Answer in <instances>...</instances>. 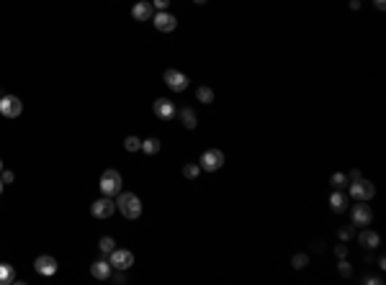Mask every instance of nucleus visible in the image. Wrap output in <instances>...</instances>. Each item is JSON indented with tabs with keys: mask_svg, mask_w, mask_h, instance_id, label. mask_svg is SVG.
I'll list each match as a JSON object with an SVG mask.
<instances>
[{
	"mask_svg": "<svg viewBox=\"0 0 386 285\" xmlns=\"http://www.w3.org/2000/svg\"><path fill=\"white\" fill-rule=\"evenodd\" d=\"M34 267H36L39 275H54L57 272V259L49 257V254H41V257H36Z\"/></svg>",
	"mask_w": 386,
	"mask_h": 285,
	"instance_id": "9b49d317",
	"label": "nucleus"
},
{
	"mask_svg": "<svg viewBox=\"0 0 386 285\" xmlns=\"http://www.w3.org/2000/svg\"><path fill=\"white\" fill-rule=\"evenodd\" d=\"M108 265L113 267V270H129L131 265H134V254L129 252V249H113L111 254H108Z\"/></svg>",
	"mask_w": 386,
	"mask_h": 285,
	"instance_id": "39448f33",
	"label": "nucleus"
},
{
	"mask_svg": "<svg viewBox=\"0 0 386 285\" xmlns=\"http://www.w3.org/2000/svg\"><path fill=\"white\" fill-rule=\"evenodd\" d=\"M168 6H170V0H152V8L157 11H168Z\"/></svg>",
	"mask_w": 386,
	"mask_h": 285,
	"instance_id": "bb28decb",
	"label": "nucleus"
},
{
	"mask_svg": "<svg viewBox=\"0 0 386 285\" xmlns=\"http://www.w3.org/2000/svg\"><path fill=\"white\" fill-rule=\"evenodd\" d=\"M131 16H134V21H149L152 16H155V8H152V3H137L131 8Z\"/></svg>",
	"mask_w": 386,
	"mask_h": 285,
	"instance_id": "ddd939ff",
	"label": "nucleus"
},
{
	"mask_svg": "<svg viewBox=\"0 0 386 285\" xmlns=\"http://www.w3.org/2000/svg\"><path fill=\"white\" fill-rule=\"evenodd\" d=\"M111 265H108V259H98V262H93L90 265V275L93 277H98V280H106V277H111Z\"/></svg>",
	"mask_w": 386,
	"mask_h": 285,
	"instance_id": "4468645a",
	"label": "nucleus"
},
{
	"mask_svg": "<svg viewBox=\"0 0 386 285\" xmlns=\"http://www.w3.org/2000/svg\"><path fill=\"white\" fill-rule=\"evenodd\" d=\"M373 6H376L378 11H383V8H386V0H373Z\"/></svg>",
	"mask_w": 386,
	"mask_h": 285,
	"instance_id": "2f4dec72",
	"label": "nucleus"
},
{
	"mask_svg": "<svg viewBox=\"0 0 386 285\" xmlns=\"http://www.w3.org/2000/svg\"><path fill=\"white\" fill-rule=\"evenodd\" d=\"M183 175H186L188 180H196L198 175H201V165H186L183 167Z\"/></svg>",
	"mask_w": 386,
	"mask_h": 285,
	"instance_id": "b1692460",
	"label": "nucleus"
},
{
	"mask_svg": "<svg viewBox=\"0 0 386 285\" xmlns=\"http://www.w3.org/2000/svg\"><path fill=\"white\" fill-rule=\"evenodd\" d=\"M348 180H350V183H353V180H360V172H358V170H353V172H350V178H348Z\"/></svg>",
	"mask_w": 386,
	"mask_h": 285,
	"instance_id": "473e14b6",
	"label": "nucleus"
},
{
	"mask_svg": "<svg viewBox=\"0 0 386 285\" xmlns=\"http://www.w3.org/2000/svg\"><path fill=\"white\" fill-rule=\"evenodd\" d=\"M13 280H16L13 265H8V262H0V285H13Z\"/></svg>",
	"mask_w": 386,
	"mask_h": 285,
	"instance_id": "f3484780",
	"label": "nucleus"
},
{
	"mask_svg": "<svg viewBox=\"0 0 386 285\" xmlns=\"http://www.w3.org/2000/svg\"><path fill=\"white\" fill-rule=\"evenodd\" d=\"M198 165H201V170H206V172H216L224 165V152L221 149H206L201 155Z\"/></svg>",
	"mask_w": 386,
	"mask_h": 285,
	"instance_id": "20e7f679",
	"label": "nucleus"
},
{
	"mask_svg": "<svg viewBox=\"0 0 386 285\" xmlns=\"http://www.w3.org/2000/svg\"><path fill=\"white\" fill-rule=\"evenodd\" d=\"M178 116H180V123H183L186 128H196L198 121H196V113L191 111V108H183V111H180Z\"/></svg>",
	"mask_w": 386,
	"mask_h": 285,
	"instance_id": "a211bd4d",
	"label": "nucleus"
},
{
	"mask_svg": "<svg viewBox=\"0 0 386 285\" xmlns=\"http://www.w3.org/2000/svg\"><path fill=\"white\" fill-rule=\"evenodd\" d=\"M371 218H373L371 206H355L353 208V224L355 226H371Z\"/></svg>",
	"mask_w": 386,
	"mask_h": 285,
	"instance_id": "f8f14e48",
	"label": "nucleus"
},
{
	"mask_svg": "<svg viewBox=\"0 0 386 285\" xmlns=\"http://www.w3.org/2000/svg\"><path fill=\"white\" fill-rule=\"evenodd\" d=\"M152 111H155V116L160 118V121H170V118L178 113V111H175V103L168 100V98H157L155 105H152Z\"/></svg>",
	"mask_w": 386,
	"mask_h": 285,
	"instance_id": "1a4fd4ad",
	"label": "nucleus"
},
{
	"mask_svg": "<svg viewBox=\"0 0 386 285\" xmlns=\"http://www.w3.org/2000/svg\"><path fill=\"white\" fill-rule=\"evenodd\" d=\"M0 172H3V160H0Z\"/></svg>",
	"mask_w": 386,
	"mask_h": 285,
	"instance_id": "f704fd0d",
	"label": "nucleus"
},
{
	"mask_svg": "<svg viewBox=\"0 0 386 285\" xmlns=\"http://www.w3.org/2000/svg\"><path fill=\"white\" fill-rule=\"evenodd\" d=\"M348 185H350V198H355L358 203L371 201L373 193H376V188H373L371 180H353V183H348Z\"/></svg>",
	"mask_w": 386,
	"mask_h": 285,
	"instance_id": "7ed1b4c3",
	"label": "nucleus"
},
{
	"mask_svg": "<svg viewBox=\"0 0 386 285\" xmlns=\"http://www.w3.org/2000/svg\"><path fill=\"white\" fill-rule=\"evenodd\" d=\"M116 211H121L124 213V218H129V221H137V218L142 216V201L137 198L134 193H119L116 195Z\"/></svg>",
	"mask_w": 386,
	"mask_h": 285,
	"instance_id": "f257e3e1",
	"label": "nucleus"
},
{
	"mask_svg": "<svg viewBox=\"0 0 386 285\" xmlns=\"http://www.w3.org/2000/svg\"><path fill=\"white\" fill-rule=\"evenodd\" d=\"M163 80H165V85L170 87L173 93H183L186 87H188V77L183 72H178V70H165Z\"/></svg>",
	"mask_w": 386,
	"mask_h": 285,
	"instance_id": "6e6552de",
	"label": "nucleus"
},
{
	"mask_svg": "<svg viewBox=\"0 0 386 285\" xmlns=\"http://www.w3.org/2000/svg\"><path fill=\"white\" fill-rule=\"evenodd\" d=\"M335 254H337L340 259H343V257H348V247H345V244H340V247H335Z\"/></svg>",
	"mask_w": 386,
	"mask_h": 285,
	"instance_id": "c85d7f7f",
	"label": "nucleus"
},
{
	"mask_svg": "<svg viewBox=\"0 0 386 285\" xmlns=\"http://www.w3.org/2000/svg\"><path fill=\"white\" fill-rule=\"evenodd\" d=\"M337 270H340V275H343V277H348V275L353 272V267H350V262H345V257H343V259H340V265H337Z\"/></svg>",
	"mask_w": 386,
	"mask_h": 285,
	"instance_id": "a878e982",
	"label": "nucleus"
},
{
	"mask_svg": "<svg viewBox=\"0 0 386 285\" xmlns=\"http://www.w3.org/2000/svg\"><path fill=\"white\" fill-rule=\"evenodd\" d=\"M152 21H155V29L163 31V34H170V31L178 29V18H175L173 13H168V11H157V13L152 16Z\"/></svg>",
	"mask_w": 386,
	"mask_h": 285,
	"instance_id": "0eeeda50",
	"label": "nucleus"
},
{
	"mask_svg": "<svg viewBox=\"0 0 386 285\" xmlns=\"http://www.w3.org/2000/svg\"><path fill=\"white\" fill-rule=\"evenodd\" d=\"M363 282H366V285H378L381 280H378V277H371V275H368V277H366V280H363Z\"/></svg>",
	"mask_w": 386,
	"mask_h": 285,
	"instance_id": "7c9ffc66",
	"label": "nucleus"
},
{
	"mask_svg": "<svg viewBox=\"0 0 386 285\" xmlns=\"http://www.w3.org/2000/svg\"><path fill=\"white\" fill-rule=\"evenodd\" d=\"M0 175H3V178H0V180H3V183H13V178H16V175H13L11 170H3V172H0Z\"/></svg>",
	"mask_w": 386,
	"mask_h": 285,
	"instance_id": "cd10ccee",
	"label": "nucleus"
},
{
	"mask_svg": "<svg viewBox=\"0 0 386 285\" xmlns=\"http://www.w3.org/2000/svg\"><path fill=\"white\" fill-rule=\"evenodd\" d=\"M113 211H116V203H113L108 195H103V198H98L93 206H90V213H93L96 218H108Z\"/></svg>",
	"mask_w": 386,
	"mask_h": 285,
	"instance_id": "9d476101",
	"label": "nucleus"
},
{
	"mask_svg": "<svg viewBox=\"0 0 386 285\" xmlns=\"http://www.w3.org/2000/svg\"><path fill=\"white\" fill-rule=\"evenodd\" d=\"M98 249H101L103 254H111L113 249H116V242H113L111 236H103V239H101V244H98Z\"/></svg>",
	"mask_w": 386,
	"mask_h": 285,
	"instance_id": "4be33fe9",
	"label": "nucleus"
},
{
	"mask_svg": "<svg viewBox=\"0 0 386 285\" xmlns=\"http://www.w3.org/2000/svg\"><path fill=\"white\" fill-rule=\"evenodd\" d=\"M306 262H309V257H306V254H293L291 265L296 267V270H301V267H306Z\"/></svg>",
	"mask_w": 386,
	"mask_h": 285,
	"instance_id": "393cba45",
	"label": "nucleus"
},
{
	"mask_svg": "<svg viewBox=\"0 0 386 285\" xmlns=\"http://www.w3.org/2000/svg\"><path fill=\"white\" fill-rule=\"evenodd\" d=\"M350 236H353V229H340V239H343V242H348Z\"/></svg>",
	"mask_w": 386,
	"mask_h": 285,
	"instance_id": "c756f323",
	"label": "nucleus"
},
{
	"mask_svg": "<svg viewBox=\"0 0 386 285\" xmlns=\"http://www.w3.org/2000/svg\"><path fill=\"white\" fill-rule=\"evenodd\" d=\"M101 193L103 195H108V198H113V195H119L121 193V188H124V180H121V175L116 172V170H106L103 175H101Z\"/></svg>",
	"mask_w": 386,
	"mask_h": 285,
	"instance_id": "f03ea898",
	"label": "nucleus"
},
{
	"mask_svg": "<svg viewBox=\"0 0 386 285\" xmlns=\"http://www.w3.org/2000/svg\"><path fill=\"white\" fill-rule=\"evenodd\" d=\"M193 3H198V6H203V3H206V0H193Z\"/></svg>",
	"mask_w": 386,
	"mask_h": 285,
	"instance_id": "72a5a7b5",
	"label": "nucleus"
},
{
	"mask_svg": "<svg viewBox=\"0 0 386 285\" xmlns=\"http://www.w3.org/2000/svg\"><path fill=\"white\" fill-rule=\"evenodd\" d=\"M196 98H198L203 105H209V103H214V90H211V87H206V85H201L198 90H196Z\"/></svg>",
	"mask_w": 386,
	"mask_h": 285,
	"instance_id": "6ab92c4d",
	"label": "nucleus"
},
{
	"mask_svg": "<svg viewBox=\"0 0 386 285\" xmlns=\"http://www.w3.org/2000/svg\"><path fill=\"white\" fill-rule=\"evenodd\" d=\"M0 193H3V180H0Z\"/></svg>",
	"mask_w": 386,
	"mask_h": 285,
	"instance_id": "c9c22d12",
	"label": "nucleus"
},
{
	"mask_svg": "<svg viewBox=\"0 0 386 285\" xmlns=\"http://www.w3.org/2000/svg\"><path fill=\"white\" fill-rule=\"evenodd\" d=\"M358 242H360V247H366V249H376L378 247V234L371 231V229H366V231H360Z\"/></svg>",
	"mask_w": 386,
	"mask_h": 285,
	"instance_id": "dca6fc26",
	"label": "nucleus"
},
{
	"mask_svg": "<svg viewBox=\"0 0 386 285\" xmlns=\"http://www.w3.org/2000/svg\"><path fill=\"white\" fill-rule=\"evenodd\" d=\"M330 206H332L335 213H343V211L348 208V195L340 193V190H335V193L330 195Z\"/></svg>",
	"mask_w": 386,
	"mask_h": 285,
	"instance_id": "2eb2a0df",
	"label": "nucleus"
},
{
	"mask_svg": "<svg viewBox=\"0 0 386 285\" xmlns=\"http://www.w3.org/2000/svg\"><path fill=\"white\" fill-rule=\"evenodd\" d=\"M124 147H126V152H139V149H142V139L126 136V139H124Z\"/></svg>",
	"mask_w": 386,
	"mask_h": 285,
	"instance_id": "5701e85b",
	"label": "nucleus"
},
{
	"mask_svg": "<svg viewBox=\"0 0 386 285\" xmlns=\"http://www.w3.org/2000/svg\"><path fill=\"white\" fill-rule=\"evenodd\" d=\"M348 175H343V172H335L332 178H330V185L335 188V190H343V188H348Z\"/></svg>",
	"mask_w": 386,
	"mask_h": 285,
	"instance_id": "412c9836",
	"label": "nucleus"
},
{
	"mask_svg": "<svg viewBox=\"0 0 386 285\" xmlns=\"http://www.w3.org/2000/svg\"><path fill=\"white\" fill-rule=\"evenodd\" d=\"M160 149H163L160 139H144L142 141V152H144V155H157Z\"/></svg>",
	"mask_w": 386,
	"mask_h": 285,
	"instance_id": "aec40b11",
	"label": "nucleus"
},
{
	"mask_svg": "<svg viewBox=\"0 0 386 285\" xmlns=\"http://www.w3.org/2000/svg\"><path fill=\"white\" fill-rule=\"evenodd\" d=\"M21 111H24L21 98H16V95H3L0 98V113H3L6 118H16V116H21Z\"/></svg>",
	"mask_w": 386,
	"mask_h": 285,
	"instance_id": "423d86ee",
	"label": "nucleus"
}]
</instances>
